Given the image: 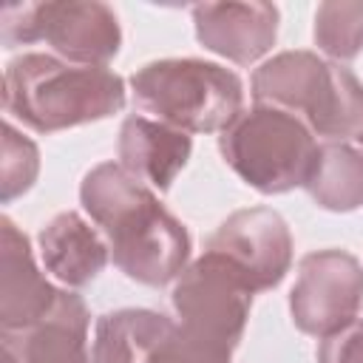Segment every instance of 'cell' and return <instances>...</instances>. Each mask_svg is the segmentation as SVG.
Masks as SVG:
<instances>
[{"instance_id": "8fae6325", "label": "cell", "mask_w": 363, "mask_h": 363, "mask_svg": "<svg viewBox=\"0 0 363 363\" xmlns=\"http://www.w3.org/2000/svg\"><path fill=\"white\" fill-rule=\"evenodd\" d=\"M190 11L199 43L235 65H250L275 45L278 9L272 3H199Z\"/></svg>"}, {"instance_id": "30bf717a", "label": "cell", "mask_w": 363, "mask_h": 363, "mask_svg": "<svg viewBox=\"0 0 363 363\" xmlns=\"http://www.w3.org/2000/svg\"><path fill=\"white\" fill-rule=\"evenodd\" d=\"M0 335H23L40 323L57 303L60 289L40 272L28 235L9 218H0Z\"/></svg>"}, {"instance_id": "7c38bea8", "label": "cell", "mask_w": 363, "mask_h": 363, "mask_svg": "<svg viewBox=\"0 0 363 363\" xmlns=\"http://www.w3.org/2000/svg\"><path fill=\"white\" fill-rule=\"evenodd\" d=\"M193 150L190 133L170 128L150 116H128L119 128V164L145 182L147 187L164 193L176 182V176L184 170Z\"/></svg>"}, {"instance_id": "8992f818", "label": "cell", "mask_w": 363, "mask_h": 363, "mask_svg": "<svg viewBox=\"0 0 363 363\" xmlns=\"http://www.w3.org/2000/svg\"><path fill=\"white\" fill-rule=\"evenodd\" d=\"M0 40L6 48L45 43L65 62L108 68L119 54L122 28L113 9L99 0L11 3L0 11Z\"/></svg>"}, {"instance_id": "44dd1931", "label": "cell", "mask_w": 363, "mask_h": 363, "mask_svg": "<svg viewBox=\"0 0 363 363\" xmlns=\"http://www.w3.org/2000/svg\"><path fill=\"white\" fill-rule=\"evenodd\" d=\"M0 357H3V363H20V357H17L14 349H9V346H3V354H0Z\"/></svg>"}, {"instance_id": "9a60e30c", "label": "cell", "mask_w": 363, "mask_h": 363, "mask_svg": "<svg viewBox=\"0 0 363 363\" xmlns=\"http://www.w3.org/2000/svg\"><path fill=\"white\" fill-rule=\"evenodd\" d=\"M173 320L153 309L105 312L94 329V363H150L159 343L173 332Z\"/></svg>"}, {"instance_id": "7a4b0ae2", "label": "cell", "mask_w": 363, "mask_h": 363, "mask_svg": "<svg viewBox=\"0 0 363 363\" xmlns=\"http://www.w3.org/2000/svg\"><path fill=\"white\" fill-rule=\"evenodd\" d=\"M3 108L37 133L108 119L125 108V79L111 68L74 65L54 54H20L3 74Z\"/></svg>"}, {"instance_id": "5b68a950", "label": "cell", "mask_w": 363, "mask_h": 363, "mask_svg": "<svg viewBox=\"0 0 363 363\" xmlns=\"http://www.w3.org/2000/svg\"><path fill=\"white\" fill-rule=\"evenodd\" d=\"M318 139L289 111L252 105L221 130L218 150L241 182L264 196L303 187L318 156Z\"/></svg>"}, {"instance_id": "4fadbf2b", "label": "cell", "mask_w": 363, "mask_h": 363, "mask_svg": "<svg viewBox=\"0 0 363 363\" xmlns=\"http://www.w3.org/2000/svg\"><path fill=\"white\" fill-rule=\"evenodd\" d=\"M88 306L77 292L60 289L51 312L23 335L3 337L20 363H94L88 352Z\"/></svg>"}, {"instance_id": "ac0fdd59", "label": "cell", "mask_w": 363, "mask_h": 363, "mask_svg": "<svg viewBox=\"0 0 363 363\" xmlns=\"http://www.w3.org/2000/svg\"><path fill=\"white\" fill-rule=\"evenodd\" d=\"M40 173V150L11 122L3 125V162H0V199L9 204L23 196Z\"/></svg>"}, {"instance_id": "ffe728a7", "label": "cell", "mask_w": 363, "mask_h": 363, "mask_svg": "<svg viewBox=\"0 0 363 363\" xmlns=\"http://www.w3.org/2000/svg\"><path fill=\"white\" fill-rule=\"evenodd\" d=\"M315 354L318 363H363V318L320 337Z\"/></svg>"}, {"instance_id": "5bb4252c", "label": "cell", "mask_w": 363, "mask_h": 363, "mask_svg": "<svg viewBox=\"0 0 363 363\" xmlns=\"http://www.w3.org/2000/svg\"><path fill=\"white\" fill-rule=\"evenodd\" d=\"M37 244L45 272L71 289L91 284L111 258L108 241L74 210L57 213L40 230Z\"/></svg>"}, {"instance_id": "6da1fadb", "label": "cell", "mask_w": 363, "mask_h": 363, "mask_svg": "<svg viewBox=\"0 0 363 363\" xmlns=\"http://www.w3.org/2000/svg\"><path fill=\"white\" fill-rule=\"evenodd\" d=\"M82 210L102 230L113 264L145 286H164L187 269L190 233L156 190L119 162L91 167L79 184Z\"/></svg>"}, {"instance_id": "3957f363", "label": "cell", "mask_w": 363, "mask_h": 363, "mask_svg": "<svg viewBox=\"0 0 363 363\" xmlns=\"http://www.w3.org/2000/svg\"><path fill=\"white\" fill-rule=\"evenodd\" d=\"M255 105L295 113L323 142H363V82L315 51H281L252 74Z\"/></svg>"}, {"instance_id": "2e32d148", "label": "cell", "mask_w": 363, "mask_h": 363, "mask_svg": "<svg viewBox=\"0 0 363 363\" xmlns=\"http://www.w3.org/2000/svg\"><path fill=\"white\" fill-rule=\"evenodd\" d=\"M303 187L323 210L352 213L363 207V150L346 142H320Z\"/></svg>"}, {"instance_id": "d6986e66", "label": "cell", "mask_w": 363, "mask_h": 363, "mask_svg": "<svg viewBox=\"0 0 363 363\" xmlns=\"http://www.w3.org/2000/svg\"><path fill=\"white\" fill-rule=\"evenodd\" d=\"M233 352L224 346H216L184 326H173V332L159 343L150 363H230Z\"/></svg>"}, {"instance_id": "52a82bcc", "label": "cell", "mask_w": 363, "mask_h": 363, "mask_svg": "<svg viewBox=\"0 0 363 363\" xmlns=\"http://www.w3.org/2000/svg\"><path fill=\"white\" fill-rule=\"evenodd\" d=\"M252 295L255 292L227 261L213 252H201L176 278L170 298L179 326L233 352L241 343Z\"/></svg>"}, {"instance_id": "e0dca14e", "label": "cell", "mask_w": 363, "mask_h": 363, "mask_svg": "<svg viewBox=\"0 0 363 363\" xmlns=\"http://www.w3.org/2000/svg\"><path fill=\"white\" fill-rule=\"evenodd\" d=\"M315 43L335 62L363 51V0H326L315 11Z\"/></svg>"}, {"instance_id": "ba28073f", "label": "cell", "mask_w": 363, "mask_h": 363, "mask_svg": "<svg viewBox=\"0 0 363 363\" xmlns=\"http://www.w3.org/2000/svg\"><path fill=\"white\" fill-rule=\"evenodd\" d=\"M363 309V267L346 250H315L298 264L289 292L292 323L303 335L326 337Z\"/></svg>"}, {"instance_id": "9c48e42d", "label": "cell", "mask_w": 363, "mask_h": 363, "mask_svg": "<svg viewBox=\"0 0 363 363\" xmlns=\"http://www.w3.org/2000/svg\"><path fill=\"white\" fill-rule=\"evenodd\" d=\"M204 252L227 261L252 292L272 289L292 267V235L269 207H247L227 216L207 238Z\"/></svg>"}, {"instance_id": "277c9868", "label": "cell", "mask_w": 363, "mask_h": 363, "mask_svg": "<svg viewBox=\"0 0 363 363\" xmlns=\"http://www.w3.org/2000/svg\"><path fill=\"white\" fill-rule=\"evenodd\" d=\"M136 105L184 133H221L244 111V85L235 71L196 60H156L130 77Z\"/></svg>"}]
</instances>
